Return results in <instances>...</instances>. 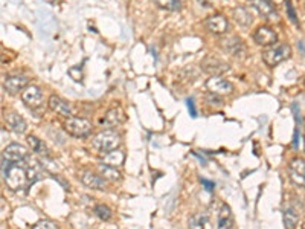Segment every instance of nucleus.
Returning a JSON list of instances; mask_svg holds the SVG:
<instances>
[{"mask_svg": "<svg viewBox=\"0 0 305 229\" xmlns=\"http://www.w3.org/2000/svg\"><path fill=\"white\" fill-rule=\"evenodd\" d=\"M200 67H202L203 72H206L212 77H221V75H225L226 72L231 70L229 63L221 60L220 57H215V55H206L202 60Z\"/></svg>", "mask_w": 305, "mask_h": 229, "instance_id": "nucleus-5", "label": "nucleus"}, {"mask_svg": "<svg viewBox=\"0 0 305 229\" xmlns=\"http://www.w3.org/2000/svg\"><path fill=\"white\" fill-rule=\"evenodd\" d=\"M189 229H212L211 219L203 213L194 214L189 219Z\"/></svg>", "mask_w": 305, "mask_h": 229, "instance_id": "nucleus-22", "label": "nucleus"}, {"mask_svg": "<svg viewBox=\"0 0 305 229\" xmlns=\"http://www.w3.org/2000/svg\"><path fill=\"white\" fill-rule=\"evenodd\" d=\"M221 46L226 52H229L234 57H243L244 52H246V46H244V43L241 41L240 37H229V38L223 40Z\"/></svg>", "mask_w": 305, "mask_h": 229, "instance_id": "nucleus-15", "label": "nucleus"}, {"mask_svg": "<svg viewBox=\"0 0 305 229\" xmlns=\"http://www.w3.org/2000/svg\"><path fill=\"white\" fill-rule=\"evenodd\" d=\"M79 179L82 185L90 190H105V179H102L99 174H95L92 171H82Z\"/></svg>", "mask_w": 305, "mask_h": 229, "instance_id": "nucleus-16", "label": "nucleus"}, {"mask_svg": "<svg viewBox=\"0 0 305 229\" xmlns=\"http://www.w3.org/2000/svg\"><path fill=\"white\" fill-rule=\"evenodd\" d=\"M27 144H29L31 150L35 151L37 155H41V156H50V150H49V147H47L41 139H38L37 136L29 135V136H27Z\"/></svg>", "mask_w": 305, "mask_h": 229, "instance_id": "nucleus-20", "label": "nucleus"}, {"mask_svg": "<svg viewBox=\"0 0 305 229\" xmlns=\"http://www.w3.org/2000/svg\"><path fill=\"white\" fill-rule=\"evenodd\" d=\"M304 8H305V2H304Z\"/></svg>", "mask_w": 305, "mask_h": 229, "instance_id": "nucleus-35", "label": "nucleus"}, {"mask_svg": "<svg viewBox=\"0 0 305 229\" xmlns=\"http://www.w3.org/2000/svg\"><path fill=\"white\" fill-rule=\"evenodd\" d=\"M124 122H125V115H124L122 109H119V107L110 109L104 116V124L108 127H118Z\"/></svg>", "mask_w": 305, "mask_h": 229, "instance_id": "nucleus-18", "label": "nucleus"}, {"mask_svg": "<svg viewBox=\"0 0 305 229\" xmlns=\"http://www.w3.org/2000/svg\"><path fill=\"white\" fill-rule=\"evenodd\" d=\"M27 83H29L27 77H24V75H12V77H8L5 80L3 87H5V90L9 95H15L18 92L21 93V90L24 87H27Z\"/></svg>", "mask_w": 305, "mask_h": 229, "instance_id": "nucleus-12", "label": "nucleus"}, {"mask_svg": "<svg viewBox=\"0 0 305 229\" xmlns=\"http://www.w3.org/2000/svg\"><path fill=\"white\" fill-rule=\"evenodd\" d=\"M47 106H49V109H50L52 112H55L57 115H61V116H66V118H69V116L72 115L70 104H69L66 99H63L61 96H58V95H52V96L49 98V101H47Z\"/></svg>", "mask_w": 305, "mask_h": 229, "instance_id": "nucleus-14", "label": "nucleus"}, {"mask_svg": "<svg viewBox=\"0 0 305 229\" xmlns=\"http://www.w3.org/2000/svg\"><path fill=\"white\" fill-rule=\"evenodd\" d=\"M21 101L32 110L41 107L43 104V92L38 86H27L21 90Z\"/></svg>", "mask_w": 305, "mask_h": 229, "instance_id": "nucleus-8", "label": "nucleus"}, {"mask_svg": "<svg viewBox=\"0 0 305 229\" xmlns=\"http://www.w3.org/2000/svg\"><path fill=\"white\" fill-rule=\"evenodd\" d=\"M254 41L258 46H273L278 41V34L273 28L267 26V24H261L255 29L254 32Z\"/></svg>", "mask_w": 305, "mask_h": 229, "instance_id": "nucleus-7", "label": "nucleus"}, {"mask_svg": "<svg viewBox=\"0 0 305 229\" xmlns=\"http://www.w3.org/2000/svg\"><path fill=\"white\" fill-rule=\"evenodd\" d=\"M205 101H206L209 106H221V104H223V99L220 98V95L212 93V92H208V93L205 95Z\"/></svg>", "mask_w": 305, "mask_h": 229, "instance_id": "nucleus-28", "label": "nucleus"}, {"mask_svg": "<svg viewBox=\"0 0 305 229\" xmlns=\"http://www.w3.org/2000/svg\"><path fill=\"white\" fill-rule=\"evenodd\" d=\"M197 2H199V5L203 6V8H209V6H212V0H197Z\"/></svg>", "mask_w": 305, "mask_h": 229, "instance_id": "nucleus-32", "label": "nucleus"}, {"mask_svg": "<svg viewBox=\"0 0 305 229\" xmlns=\"http://www.w3.org/2000/svg\"><path fill=\"white\" fill-rule=\"evenodd\" d=\"M206 89L217 95H231L234 92V84L221 77H211L206 81Z\"/></svg>", "mask_w": 305, "mask_h": 229, "instance_id": "nucleus-10", "label": "nucleus"}, {"mask_svg": "<svg viewBox=\"0 0 305 229\" xmlns=\"http://www.w3.org/2000/svg\"><path fill=\"white\" fill-rule=\"evenodd\" d=\"M64 130L75 138H86L92 133L93 125L89 119L79 116H69L64 122Z\"/></svg>", "mask_w": 305, "mask_h": 229, "instance_id": "nucleus-4", "label": "nucleus"}, {"mask_svg": "<svg viewBox=\"0 0 305 229\" xmlns=\"http://www.w3.org/2000/svg\"><path fill=\"white\" fill-rule=\"evenodd\" d=\"M98 171H99V176L105 181H112V182H116L121 179V173L115 168V167H110L107 164H99L98 165Z\"/></svg>", "mask_w": 305, "mask_h": 229, "instance_id": "nucleus-23", "label": "nucleus"}, {"mask_svg": "<svg viewBox=\"0 0 305 229\" xmlns=\"http://www.w3.org/2000/svg\"><path fill=\"white\" fill-rule=\"evenodd\" d=\"M121 144V139H119V135L113 130H104V132H99L98 135H95V138L92 139V148L96 151V153H101V155H105L108 151H113L119 147Z\"/></svg>", "mask_w": 305, "mask_h": 229, "instance_id": "nucleus-2", "label": "nucleus"}, {"mask_svg": "<svg viewBox=\"0 0 305 229\" xmlns=\"http://www.w3.org/2000/svg\"><path fill=\"white\" fill-rule=\"evenodd\" d=\"M125 161V155L121 151V150H113V151H108L104 155V159H102V164H107L110 167H121Z\"/></svg>", "mask_w": 305, "mask_h": 229, "instance_id": "nucleus-21", "label": "nucleus"}, {"mask_svg": "<svg viewBox=\"0 0 305 229\" xmlns=\"http://www.w3.org/2000/svg\"><path fill=\"white\" fill-rule=\"evenodd\" d=\"M292 55V47L287 43H276L273 46H269L267 49L263 50L261 57L263 61L269 66V67H275L280 63L289 60Z\"/></svg>", "mask_w": 305, "mask_h": 229, "instance_id": "nucleus-3", "label": "nucleus"}, {"mask_svg": "<svg viewBox=\"0 0 305 229\" xmlns=\"http://www.w3.org/2000/svg\"><path fill=\"white\" fill-rule=\"evenodd\" d=\"M232 226H234V217H232L231 208L228 205H221V210L218 213L217 229H232Z\"/></svg>", "mask_w": 305, "mask_h": 229, "instance_id": "nucleus-19", "label": "nucleus"}, {"mask_svg": "<svg viewBox=\"0 0 305 229\" xmlns=\"http://www.w3.org/2000/svg\"><path fill=\"white\" fill-rule=\"evenodd\" d=\"M6 125H8L12 132L18 133V135L24 133L26 129H27V124H26V121L23 119V116L18 115V113H15V112H11V113L6 115Z\"/></svg>", "mask_w": 305, "mask_h": 229, "instance_id": "nucleus-17", "label": "nucleus"}, {"mask_svg": "<svg viewBox=\"0 0 305 229\" xmlns=\"http://www.w3.org/2000/svg\"><path fill=\"white\" fill-rule=\"evenodd\" d=\"M289 174L296 185H305V159H292V162L289 164Z\"/></svg>", "mask_w": 305, "mask_h": 229, "instance_id": "nucleus-11", "label": "nucleus"}, {"mask_svg": "<svg viewBox=\"0 0 305 229\" xmlns=\"http://www.w3.org/2000/svg\"><path fill=\"white\" fill-rule=\"evenodd\" d=\"M202 184H203V185H206V190H209V191H212V190H214V184L208 182L206 179H202Z\"/></svg>", "mask_w": 305, "mask_h": 229, "instance_id": "nucleus-33", "label": "nucleus"}, {"mask_svg": "<svg viewBox=\"0 0 305 229\" xmlns=\"http://www.w3.org/2000/svg\"><path fill=\"white\" fill-rule=\"evenodd\" d=\"M251 6L258 11L260 15H263L266 20H278V12L276 9L270 5L267 0H249Z\"/></svg>", "mask_w": 305, "mask_h": 229, "instance_id": "nucleus-13", "label": "nucleus"}, {"mask_svg": "<svg viewBox=\"0 0 305 229\" xmlns=\"http://www.w3.org/2000/svg\"><path fill=\"white\" fill-rule=\"evenodd\" d=\"M32 229H58V225L50 220H40L32 226Z\"/></svg>", "mask_w": 305, "mask_h": 229, "instance_id": "nucleus-29", "label": "nucleus"}, {"mask_svg": "<svg viewBox=\"0 0 305 229\" xmlns=\"http://www.w3.org/2000/svg\"><path fill=\"white\" fill-rule=\"evenodd\" d=\"M205 26L211 34L215 35H223L229 31V20L226 18V15L220 14V12H214L209 17L205 18Z\"/></svg>", "mask_w": 305, "mask_h": 229, "instance_id": "nucleus-6", "label": "nucleus"}, {"mask_svg": "<svg viewBox=\"0 0 305 229\" xmlns=\"http://www.w3.org/2000/svg\"><path fill=\"white\" fill-rule=\"evenodd\" d=\"M304 144H305V135H304Z\"/></svg>", "mask_w": 305, "mask_h": 229, "instance_id": "nucleus-34", "label": "nucleus"}, {"mask_svg": "<svg viewBox=\"0 0 305 229\" xmlns=\"http://www.w3.org/2000/svg\"><path fill=\"white\" fill-rule=\"evenodd\" d=\"M286 5H287V14H289V18L295 23V24H298V18H296V12H295V9H293V5H292V2L290 0H286Z\"/></svg>", "mask_w": 305, "mask_h": 229, "instance_id": "nucleus-30", "label": "nucleus"}, {"mask_svg": "<svg viewBox=\"0 0 305 229\" xmlns=\"http://www.w3.org/2000/svg\"><path fill=\"white\" fill-rule=\"evenodd\" d=\"M3 176H5L6 187L12 191L23 190L26 182H27L26 168L23 165H20V162H6L5 170H3Z\"/></svg>", "mask_w": 305, "mask_h": 229, "instance_id": "nucleus-1", "label": "nucleus"}, {"mask_svg": "<svg viewBox=\"0 0 305 229\" xmlns=\"http://www.w3.org/2000/svg\"><path fill=\"white\" fill-rule=\"evenodd\" d=\"M2 158L5 162H21L27 158V148L18 142H12L2 151Z\"/></svg>", "mask_w": 305, "mask_h": 229, "instance_id": "nucleus-9", "label": "nucleus"}, {"mask_svg": "<svg viewBox=\"0 0 305 229\" xmlns=\"http://www.w3.org/2000/svg\"><path fill=\"white\" fill-rule=\"evenodd\" d=\"M188 109L191 110V115L196 116L197 112H196V107H194V101H192V99H188Z\"/></svg>", "mask_w": 305, "mask_h": 229, "instance_id": "nucleus-31", "label": "nucleus"}, {"mask_svg": "<svg viewBox=\"0 0 305 229\" xmlns=\"http://www.w3.org/2000/svg\"><path fill=\"white\" fill-rule=\"evenodd\" d=\"M93 213L96 214V217L98 219H101L102 222H108L112 217H113V213H112V210L107 207V205H104V203H99V205H96L95 207V210H93Z\"/></svg>", "mask_w": 305, "mask_h": 229, "instance_id": "nucleus-25", "label": "nucleus"}, {"mask_svg": "<svg viewBox=\"0 0 305 229\" xmlns=\"http://www.w3.org/2000/svg\"><path fill=\"white\" fill-rule=\"evenodd\" d=\"M154 3L165 11H179L182 8V0H154Z\"/></svg>", "mask_w": 305, "mask_h": 229, "instance_id": "nucleus-26", "label": "nucleus"}, {"mask_svg": "<svg viewBox=\"0 0 305 229\" xmlns=\"http://www.w3.org/2000/svg\"><path fill=\"white\" fill-rule=\"evenodd\" d=\"M234 18L238 24L241 26H249L252 23V14L249 12V9L246 6H238L234 9Z\"/></svg>", "mask_w": 305, "mask_h": 229, "instance_id": "nucleus-24", "label": "nucleus"}, {"mask_svg": "<svg viewBox=\"0 0 305 229\" xmlns=\"http://www.w3.org/2000/svg\"><path fill=\"white\" fill-rule=\"evenodd\" d=\"M298 222H299V217H298V214L293 210H287L284 213V225H286V229H296Z\"/></svg>", "mask_w": 305, "mask_h": 229, "instance_id": "nucleus-27", "label": "nucleus"}]
</instances>
